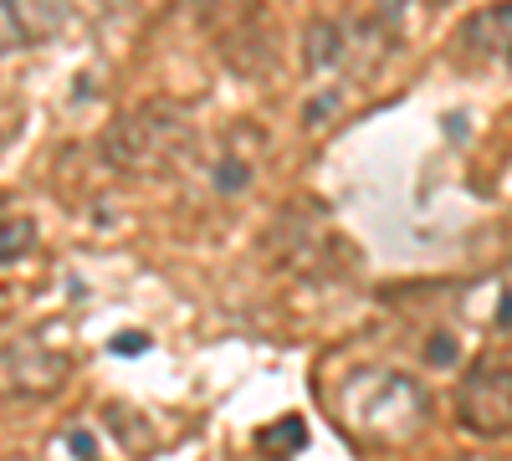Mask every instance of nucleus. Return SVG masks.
<instances>
[{"instance_id": "1", "label": "nucleus", "mask_w": 512, "mask_h": 461, "mask_svg": "<svg viewBox=\"0 0 512 461\" xmlns=\"http://www.w3.org/2000/svg\"><path fill=\"white\" fill-rule=\"evenodd\" d=\"M328 410L344 436L359 446H405L431 426V395L415 374L384 369V364H359L333 385Z\"/></svg>"}, {"instance_id": "2", "label": "nucleus", "mask_w": 512, "mask_h": 461, "mask_svg": "<svg viewBox=\"0 0 512 461\" xmlns=\"http://www.w3.org/2000/svg\"><path fill=\"white\" fill-rule=\"evenodd\" d=\"M195 123L185 118V108L175 103H144L134 113L113 118V129L103 134V159L123 175H175L195 159Z\"/></svg>"}, {"instance_id": "3", "label": "nucleus", "mask_w": 512, "mask_h": 461, "mask_svg": "<svg viewBox=\"0 0 512 461\" xmlns=\"http://www.w3.org/2000/svg\"><path fill=\"white\" fill-rule=\"evenodd\" d=\"M456 415L472 436H512V369L477 364L456 385Z\"/></svg>"}, {"instance_id": "4", "label": "nucleus", "mask_w": 512, "mask_h": 461, "mask_svg": "<svg viewBox=\"0 0 512 461\" xmlns=\"http://www.w3.org/2000/svg\"><path fill=\"white\" fill-rule=\"evenodd\" d=\"M0 380H6L11 400H47L67 380V354L52 349V344H41L36 333H21V339H6V354H0Z\"/></svg>"}, {"instance_id": "5", "label": "nucleus", "mask_w": 512, "mask_h": 461, "mask_svg": "<svg viewBox=\"0 0 512 461\" xmlns=\"http://www.w3.org/2000/svg\"><path fill=\"white\" fill-rule=\"evenodd\" d=\"M6 16V47H31V41H52L67 26V0H0Z\"/></svg>"}, {"instance_id": "6", "label": "nucleus", "mask_w": 512, "mask_h": 461, "mask_svg": "<svg viewBox=\"0 0 512 461\" xmlns=\"http://www.w3.org/2000/svg\"><path fill=\"white\" fill-rule=\"evenodd\" d=\"M456 47L482 57V62H512V0L507 6H487L477 16H466Z\"/></svg>"}, {"instance_id": "7", "label": "nucleus", "mask_w": 512, "mask_h": 461, "mask_svg": "<svg viewBox=\"0 0 512 461\" xmlns=\"http://www.w3.org/2000/svg\"><path fill=\"white\" fill-rule=\"evenodd\" d=\"M108 426H113V436H118V446H123L128 456L154 451V441H149V421H144L139 410H128V405H108Z\"/></svg>"}, {"instance_id": "8", "label": "nucleus", "mask_w": 512, "mask_h": 461, "mask_svg": "<svg viewBox=\"0 0 512 461\" xmlns=\"http://www.w3.org/2000/svg\"><path fill=\"white\" fill-rule=\"evenodd\" d=\"M303 446H308V426L297 421V415H282L277 426L262 431V451L267 456H292V451H303Z\"/></svg>"}, {"instance_id": "9", "label": "nucleus", "mask_w": 512, "mask_h": 461, "mask_svg": "<svg viewBox=\"0 0 512 461\" xmlns=\"http://www.w3.org/2000/svg\"><path fill=\"white\" fill-rule=\"evenodd\" d=\"M338 26L333 21H313L308 26V41H303V57H308V67L313 72H323V67H333V57H338Z\"/></svg>"}, {"instance_id": "10", "label": "nucleus", "mask_w": 512, "mask_h": 461, "mask_svg": "<svg viewBox=\"0 0 512 461\" xmlns=\"http://www.w3.org/2000/svg\"><path fill=\"white\" fill-rule=\"evenodd\" d=\"M26 251H31V221L11 216V221H6V236H0V262L16 267V262L26 257Z\"/></svg>"}, {"instance_id": "11", "label": "nucleus", "mask_w": 512, "mask_h": 461, "mask_svg": "<svg viewBox=\"0 0 512 461\" xmlns=\"http://www.w3.org/2000/svg\"><path fill=\"white\" fill-rule=\"evenodd\" d=\"M425 359H431L436 369L456 364V339H451V333H436V339H425Z\"/></svg>"}, {"instance_id": "12", "label": "nucleus", "mask_w": 512, "mask_h": 461, "mask_svg": "<svg viewBox=\"0 0 512 461\" xmlns=\"http://www.w3.org/2000/svg\"><path fill=\"white\" fill-rule=\"evenodd\" d=\"M333 108H338V93H323V98H313V103L303 108V123H308V129H318V123L333 118Z\"/></svg>"}, {"instance_id": "13", "label": "nucleus", "mask_w": 512, "mask_h": 461, "mask_svg": "<svg viewBox=\"0 0 512 461\" xmlns=\"http://www.w3.org/2000/svg\"><path fill=\"white\" fill-rule=\"evenodd\" d=\"M216 185H221L226 195H236V190L246 185V164H236V159H231V164H221V170H216Z\"/></svg>"}, {"instance_id": "14", "label": "nucleus", "mask_w": 512, "mask_h": 461, "mask_svg": "<svg viewBox=\"0 0 512 461\" xmlns=\"http://www.w3.org/2000/svg\"><path fill=\"white\" fill-rule=\"evenodd\" d=\"M108 349L113 354H139V349H149V333H113Z\"/></svg>"}, {"instance_id": "15", "label": "nucleus", "mask_w": 512, "mask_h": 461, "mask_svg": "<svg viewBox=\"0 0 512 461\" xmlns=\"http://www.w3.org/2000/svg\"><path fill=\"white\" fill-rule=\"evenodd\" d=\"M72 451H77L82 461H88V456H93V441H88V431H72Z\"/></svg>"}, {"instance_id": "16", "label": "nucleus", "mask_w": 512, "mask_h": 461, "mask_svg": "<svg viewBox=\"0 0 512 461\" xmlns=\"http://www.w3.org/2000/svg\"><path fill=\"white\" fill-rule=\"evenodd\" d=\"M451 461H502V456H492V451H461V456H451Z\"/></svg>"}]
</instances>
